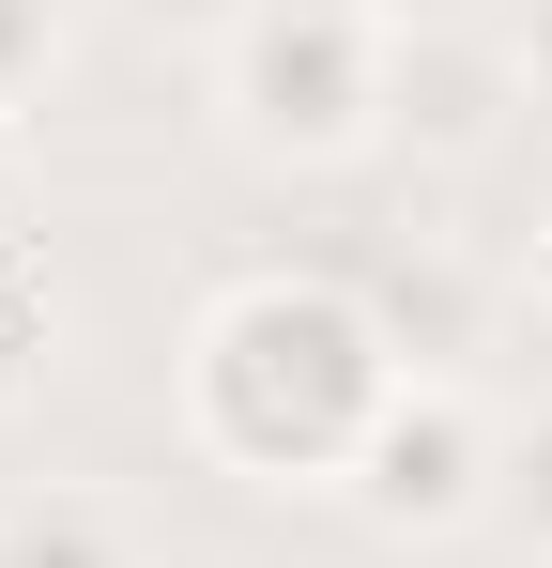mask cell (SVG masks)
<instances>
[{
	"instance_id": "6da1fadb",
	"label": "cell",
	"mask_w": 552,
	"mask_h": 568,
	"mask_svg": "<svg viewBox=\"0 0 552 568\" xmlns=\"http://www.w3.org/2000/svg\"><path fill=\"white\" fill-rule=\"evenodd\" d=\"M399 338L384 307L338 277H231L200 307V354H184V430L262 491H354L368 430L399 399Z\"/></svg>"
},
{
	"instance_id": "7a4b0ae2",
	"label": "cell",
	"mask_w": 552,
	"mask_h": 568,
	"mask_svg": "<svg viewBox=\"0 0 552 568\" xmlns=\"http://www.w3.org/2000/svg\"><path fill=\"white\" fill-rule=\"evenodd\" d=\"M384 78H399V16H368V0H262V16L215 47L231 139H246V154H292V170L368 154V139H384Z\"/></svg>"
},
{
	"instance_id": "3957f363",
	"label": "cell",
	"mask_w": 552,
	"mask_h": 568,
	"mask_svg": "<svg viewBox=\"0 0 552 568\" xmlns=\"http://www.w3.org/2000/svg\"><path fill=\"white\" fill-rule=\"evenodd\" d=\"M491 462H507V430L460 399V384H399L384 399V430H368L354 462V507L384 523V538H460V523H491Z\"/></svg>"
},
{
	"instance_id": "277c9868",
	"label": "cell",
	"mask_w": 552,
	"mask_h": 568,
	"mask_svg": "<svg viewBox=\"0 0 552 568\" xmlns=\"http://www.w3.org/2000/svg\"><path fill=\"white\" fill-rule=\"evenodd\" d=\"M522 108V47L507 31H399V78H384V139H415L430 170H476Z\"/></svg>"
},
{
	"instance_id": "5b68a950",
	"label": "cell",
	"mask_w": 552,
	"mask_h": 568,
	"mask_svg": "<svg viewBox=\"0 0 552 568\" xmlns=\"http://www.w3.org/2000/svg\"><path fill=\"white\" fill-rule=\"evenodd\" d=\"M0 568H139V523L108 491H16L0 507Z\"/></svg>"
},
{
	"instance_id": "8992f818",
	"label": "cell",
	"mask_w": 552,
	"mask_h": 568,
	"mask_svg": "<svg viewBox=\"0 0 552 568\" xmlns=\"http://www.w3.org/2000/svg\"><path fill=\"white\" fill-rule=\"evenodd\" d=\"M491 523L552 554V415H522V430H507V462H491Z\"/></svg>"
},
{
	"instance_id": "52a82bcc",
	"label": "cell",
	"mask_w": 552,
	"mask_h": 568,
	"mask_svg": "<svg viewBox=\"0 0 552 568\" xmlns=\"http://www.w3.org/2000/svg\"><path fill=\"white\" fill-rule=\"evenodd\" d=\"M47 62H62V0H0V108L47 93Z\"/></svg>"
},
{
	"instance_id": "ba28073f",
	"label": "cell",
	"mask_w": 552,
	"mask_h": 568,
	"mask_svg": "<svg viewBox=\"0 0 552 568\" xmlns=\"http://www.w3.org/2000/svg\"><path fill=\"white\" fill-rule=\"evenodd\" d=\"M139 16H184V31H215V47H231V31H246L262 0H139Z\"/></svg>"
},
{
	"instance_id": "9c48e42d",
	"label": "cell",
	"mask_w": 552,
	"mask_h": 568,
	"mask_svg": "<svg viewBox=\"0 0 552 568\" xmlns=\"http://www.w3.org/2000/svg\"><path fill=\"white\" fill-rule=\"evenodd\" d=\"M31 323H47V307H31V277H0V384L31 369V354H16V338H31Z\"/></svg>"
},
{
	"instance_id": "30bf717a",
	"label": "cell",
	"mask_w": 552,
	"mask_h": 568,
	"mask_svg": "<svg viewBox=\"0 0 552 568\" xmlns=\"http://www.w3.org/2000/svg\"><path fill=\"white\" fill-rule=\"evenodd\" d=\"M507 47H522V78H552V0L522 16V31H507Z\"/></svg>"
},
{
	"instance_id": "8fae6325",
	"label": "cell",
	"mask_w": 552,
	"mask_h": 568,
	"mask_svg": "<svg viewBox=\"0 0 552 568\" xmlns=\"http://www.w3.org/2000/svg\"><path fill=\"white\" fill-rule=\"evenodd\" d=\"M522 307H538V323H552V231H538V262H522Z\"/></svg>"
}]
</instances>
